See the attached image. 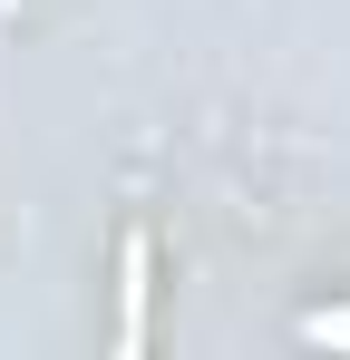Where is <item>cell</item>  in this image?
<instances>
[{
	"instance_id": "7a4b0ae2",
	"label": "cell",
	"mask_w": 350,
	"mask_h": 360,
	"mask_svg": "<svg viewBox=\"0 0 350 360\" xmlns=\"http://www.w3.org/2000/svg\"><path fill=\"white\" fill-rule=\"evenodd\" d=\"M302 341H331V351H350V302H341V311H311V321H302Z\"/></svg>"
},
{
	"instance_id": "6da1fadb",
	"label": "cell",
	"mask_w": 350,
	"mask_h": 360,
	"mask_svg": "<svg viewBox=\"0 0 350 360\" xmlns=\"http://www.w3.org/2000/svg\"><path fill=\"white\" fill-rule=\"evenodd\" d=\"M117 292H127V311H117V341L136 351V341H146V234H127V253H117Z\"/></svg>"
}]
</instances>
